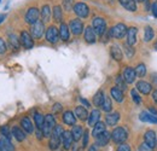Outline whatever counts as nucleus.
I'll return each mask as SVG.
<instances>
[{
  "label": "nucleus",
  "instance_id": "f257e3e1",
  "mask_svg": "<svg viewBox=\"0 0 157 151\" xmlns=\"http://www.w3.org/2000/svg\"><path fill=\"white\" fill-rule=\"evenodd\" d=\"M56 127V118L52 114H48L45 116V121H44V126H42V133L44 137H51L53 128Z\"/></svg>",
  "mask_w": 157,
  "mask_h": 151
},
{
  "label": "nucleus",
  "instance_id": "f03ea898",
  "mask_svg": "<svg viewBox=\"0 0 157 151\" xmlns=\"http://www.w3.org/2000/svg\"><path fill=\"white\" fill-rule=\"evenodd\" d=\"M127 25L123 24V23H117L115 24L113 28L109 29V34H110V38L114 39H123L127 34Z\"/></svg>",
  "mask_w": 157,
  "mask_h": 151
},
{
  "label": "nucleus",
  "instance_id": "7ed1b4c3",
  "mask_svg": "<svg viewBox=\"0 0 157 151\" xmlns=\"http://www.w3.org/2000/svg\"><path fill=\"white\" fill-rule=\"evenodd\" d=\"M128 138V132L124 127H116L113 133H111V139L116 143V144H121L124 143Z\"/></svg>",
  "mask_w": 157,
  "mask_h": 151
},
{
  "label": "nucleus",
  "instance_id": "20e7f679",
  "mask_svg": "<svg viewBox=\"0 0 157 151\" xmlns=\"http://www.w3.org/2000/svg\"><path fill=\"white\" fill-rule=\"evenodd\" d=\"M92 28L94 29L97 35L103 37L104 33L106 32V22H105V19L101 18V17L93 18V21H92Z\"/></svg>",
  "mask_w": 157,
  "mask_h": 151
},
{
  "label": "nucleus",
  "instance_id": "39448f33",
  "mask_svg": "<svg viewBox=\"0 0 157 151\" xmlns=\"http://www.w3.org/2000/svg\"><path fill=\"white\" fill-rule=\"evenodd\" d=\"M45 33V23L42 21H38L34 24H32L30 28V35L33 37V39H40L42 38Z\"/></svg>",
  "mask_w": 157,
  "mask_h": 151
},
{
  "label": "nucleus",
  "instance_id": "423d86ee",
  "mask_svg": "<svg viewBox=\"0 0 157 151\" xmlns=\"http://www.w3.org/2000/svg\"><path fill=\"white\" fill-rule=\"evenodd\" d=\"M74 12L78 15L80 18H87L90 15V7L85 2H76L73 7Z\"/></svg>",
  "mask_w": 157,
  "mask_h": 151
},
{
  "label": "nucleus",
  "instance_id": "0eeeda50",
  "mask_svg": "<svg viewBox=\"0 0 157 151\" xmlns=\"http://www.w3.org/2000/svg\"><path fill=\"white\" fill-rule=\"evenodd\" d=\"M46 40L50 44H57L59 40V30L55 25H50L46 30Z\"/></svg>",
  "mask_w": 157,
  "mask_h": 151
},
{
  "label": "nucleus",
  "instance_id": "6e6552de",
  "mask_svg": "<svg viewBox=\"0 0 157 151\" xmlns=\"http://www.w3.org/2000/svg\"><path fill=\"white\" fill-rule=\"evenodd\" d=\"M69 29L74 35H80L83 32V23L80 18H73L69 23Z\"/></svg>",
  "mask_w": 157,
  "mask_h": 151
},
{
  "label": "nucleus",
  "instance_id": "1a4fd4ad",
  "mask_svg": "<svg viewBox=\"0 0 157 151\" xmlns=\"http://www.w3.org/2000/svg\"><path fill=\"white\" fill-rule=\"evenodd\" d=\"M21 45L27 48V50H30L34 47V40H33V37L28 33V32H22L21 33Z\"/></svg>",
  "mask_w": 157,
  "mask_h": 151
},
{
  "label": "nucleus",
  "instance_id": "9d476101",
  "mask_svg": "<svg viewBox=\"0 0 157 151\" xmlns=\"http://www.w3.org/2000/svg\"><path fill=\"white\" fill-rule=\"evenodd\" d=\"M40 17V11L36 9V7H30L27 14H25V22L28 24H34L35 22L39 21Z\"/></svg>",
  "mask_w": 157,
  "mask_h": 151
},
{
  "label": "nucleus",
  "instance_id": "9b49d317",
  "mask_svg": "<svg viewBox=\"0 0 157 151\" xmlns=\"http://www.w3.org/2000/svg\"><path fill=\"white\" fill-rule=\"evenodd\" d=\"M73 143H74V139H73V134L70 131H64L63 135H62V145H63V149L64 150H70L73 148Z\"/></svg>",
  "mask_w": 157,
  "mask_h": 151
},
{
  "label": "nucleus",
  "instance_id": "f8f14e48",
  "mask_svg": "<svg viewBox=\"0 0 157 151\" xmlns=\"http://www.w3.org/2000/svg\"><path fill=\"white\" fill-rule=\"evenodd\" d=\"M144 140H145V143L150 146V148H155L157 145V135H156V132L155 131H152V130H149V131H146L145 132V135H144Z\"/></svg>",
  "mask_w": 157,
  "mask_h": 151
},
{
  "label": "nucleus",
  "instance_id": "ddd939ff",
  "mask_svg": "<svg viewBox=\"0 0 157 151\" xmlns=\"http://www.w3.org/2000/svg\"><path fill=\"white\" fill-rule=\"evenodd\" d=\"M136 90L139 91L141 95H146L151 92L152 86H151V83H149V82H146V81H144V80H140V81H138L137 85H136Z\"/></svg>",
  "mask_w": 157,
  "mask_h": 151
},
{
  "label": "nucleus",
  "instance_id": "4468645a",
  "mask_svg": "<svg viewBox=\"0 0 157 151\" xmlns=\"http://www.w3.org/2000/svg\"><path fill=\"white\" fill-rule=\"evenodd\" d=\"M83 38H85L87 44H94V42L97 41V34H96L94 29H93L91 25L86 27L85 33H83Z\"/></svg>",
  "mask_w": 157,
  "mask_h": 151
},
{
  "label": "nucleus",
  "instance_id": "2eb2a0df",
  "mask_svg": "<svg viewBox=\"0 0 157 151\" xmlns=\"http://www.w3.org/2000/svg\"><path fill=\"white\" fill-rule=\"evenodd\" d=\"M123 79L127 83H133L137 79V74H136V69H133L132 67H127L123 72Z\"/></svg>",
  "mask_w": 157,
  "mask_h": 151
},
{
  "label": "nucleus",
  "instance_id": "dca6fc26",
  "mask_svg": "<svg viewBox=\"0 0 157 151\" xmlns=\"http://www.w3.org/2000/svg\"><path fill=\"white\" fill-rule=\"evenodd\" d=\"M126 37H127V44L131 45V46H133V45L137 42V37H138L137 27H131V28H128Z\"/></svg>",
  "mask_w": 157,
  "mask_h": 151
},
{
  "label": "nucleus",
  "instance_id": "f3484780",
  "mask_svg": "<svg viewBox=\"0 0 157 151\" xmlns=\"http://www.w3.org/2000/svg\"><path fill=\"white\" fill-rule=\"evenodd\" d=\"M110 138H111V134L106 132V131H104L103 133H100L99 135L96 137V145L97 146H105L109 143Z\"/></svg>",
  "mask_w": 157,
  "mask_h": 151
},
{
  "label": "nucleus",
  "instance_id": "a211bd4d",
  "mask_svg": "<svg viewBox=\"0 0 157 151\" xmlns=\"http://www.w3.org/2000/svg\"><path fill=\"white\" fill-rule=\"evenodd\" d=\"M0 151H15V146L5 135H0Z\"/></svg>",
  "mask_w": 157,
  "mask_h": 151
},
{
  "label": "nucleus",
  "instance_id": "6ab92c4d",
  "mask_svg": "<svg viewBox=\"0 0 157 151\" xmlns=\"http://www.w3.org/2000/svg\"><path fill=\"white\" fill-rule=\"evenodd\" d=\"M118 1H120L121 6H122L124 10L129 11V12H136L138 10L137 2H136L134 0H118Z\"/></svg>",
  "mask_w": 157,
  "mask_h": 151
},
{
  "label": "nucleus",
  "instance_id": "aec40b11",
  "mask_svg": "<svg viewBox=\"0 0 157 151\" xmlns=\"http://www.w3.org/2000/svg\"><path fill=\"white\" fill-rule=\"evenodd\" d=\"M59 39H62V41H68L70 38V29L69 25H67L65 23H60L59 27Z\"/></svg>",
  "mask_w": 157,
  "mask_h": 151
},
{
  "label": "nucleus",
  "instance_id": "412c9836",
  "mask_svg": "<svg viewBox=\"0 0 157 151\" xmlns=\"http://www.w3.org/2000/svg\"><path fill=\"white\" fill-rule=\"evenodd\" d=\"M51 15H52V11H51V7H50V5H44L42 7H41V11H40V16H41V19H42V22L44 23H47V22H50V19H51Z\"/></svg>",
  "mask_w": 157,
  "mask_h": 151
},
{
  "label": "nucleus",
  "instance_id": "4be33fe9",
  "mask_svg": "<svg viewBox=\"0 0 157 151\" xmlns=\"http://www.w3.org/2000/svg\"><path fill=\"white\" fill-rule=\"evenodd\" d=\"M63 122L65 123V125H68V126H75V123H76V116L74 115L73 111H65V113L63 114Z\"/></svg>",
  "mask_w": 157,
  "mask_h": 151
},
{
  "label": "nucleus",
  "instance_id": "5701e85b",
  "mask_svg": "<svg viewBox=\"0 0 157 151\" xmlns=\"http://www.w3.org/2000/svg\"><path fill=\"white\" fill-rule=\"evenodd\" d=\"M120 120V114L118 113H109L105 116V123L108 126H115Z\"/></svg>",
  "mask_w": 157,
  "mask_h": 151
},
{
  "label": "nucleus",
  "instance_id": "b1692460",
  "mask_svg": "<svg viewBox=\"0 0 157 151\" xmlns=\"http://www.w3.org/2000/svg\"><path fill=\"white\" fill-rule=\"evenodd\" d=\"M110 55L111 57L115 59V60H122V57H123V53H122V50L120 48V46L118 45H113L111 47H110Z\"/></svg>",
  "mask_w": 157,
  "mask_h": 151
},
{
  "label": "nucleus",
  "instance_id": "393cba45",
  "mask_svg": "<svg viewBox=\"0 0 157 151\" xmlns=\"http://www.w3.org/2000/svg\"><path fill=\"white\" fill-rule=\"evenodd\" d=\"M110 95H111V97H113L117 103H122L123 99H124V95H123L122 90H120L117 86H116V87H113V88L110 90Z\"/></svg>",
  "mask_w": 157,
  "mask_h": 151
},
{
  "label": "nucleus",
  "instance_id": "a878e982",
  "mask_svg": "<svg viewBox=\"0 0 157 151\" xmlns=\"http://www.w3.org/2000/svg\"><path fill=\"white\" fill-rule=\"evenodd\" d=\"M139 118L140 121L143 122H149V123H157V116L152 115V114H149L146 111H143L139 115Z\"/></svg>",
  "mask_w": 157,
  "mask_h": 151
},
{
  "label": "nucleus",
  "instance_id": "bb28decb",
  "mask_svg": "<svg viewBox=\"0 0 157 151\" xmlns=\"http://www.w3.org/2000/svg\"><path fill=\"white\" fill-rule=\"evenodd\" d=\"M88 125L90 126H94L97 122H99V120H100V111H99L98 109H94L93 111H91V114L88 115Z\"/></svg>",
  "mask_w": 157,
  "mask_h": 151
},
{
  "label": "nucleus",
  "instance_id": "cd10ccee",
  "mask_svg": "<svg viewBox=\"0 0 157 151\" xmlns=\"http://www.w3.org/2000/svg\"><path fill=\"white\" fill-rule=\"evenodd\" d=\"M75 116L81 121H86L88 118V113L85 106L80 105V106H76V109H75Z\"/></svg>",
  "mask_w": 157,
  "mask_h": 151
},
{
  "label": "nucleus",
  "instance_id": "c85d7f7f",
  "mask_svg": "<svg viewBox=\"0 0 157 151\" xmlns=\"http://www.w3.org/2000/svg\"><path fill=\"white\" fill-rule=\"evenodd\" d=\"M21 126H22L23 131H25L27 133H33V132H34L33 123H32V121H30L28 117H23V118L21 120Z\"/></svg>",
  "mask_w": 157,
  "mask_h": 151
},
{
  "label": "nucleus",
  "instance_id": "c756f323",
  "mask_svg": "<svg viewBox=\"0 0 157 151\" xmlns=\"http://www.w3.org/2000/svg\"><path fill=\"white\" fill-rule=\"evenodd\" d=\"M154 38H155V30L152 29V27L146 25L145 29H144V41L150 42V41H152Z\"/></svg>",
  "mask_w": 157,
  "mask_h": 151
},
{
  "label": "nucleus",
  "instance_id": "7c9ffc66",
  "mask_svg": "<svg viewBox=\"0 0 157 151\" xmlns=\"http://www.w3.org/2000/svg\"><path fill=\"white\" fill-rule=\"evenodd\" d=\"M60 140H62V138H59V137L55 135V134H51V137H50V143H48L50 149L53 151L57 150L59 148V145H60Z\"/></svg>",
  "mask_w": 157,
  "mask_h": 151
},
{
  "label": "nucleus",
  "instance_id": "2f4dec72",
  "mask_svg": "<svg viewBox=\"0 0 157 151\" xmlns=\"http://www.w3.org/2000/svg\"><path fill=\"white\" fill-rule=\"evenodd\" d=\"M104 131H106V126L104 122H97L94 126H93V131H92V135L96 138L97 135H99L100 133H103Z\"/></svg>",
  "mask_w": 157,
  "mask_h": 151
},
{
  "label": "nucleus",
  "instance_id": "473e14b6",
  "mask_svg": "<svg viewBox=\"0 0 157 151\" xmlns=\"http://www.w3.org/2000/svg\"><path fill=\"white\" fill-rule=\"evenodd\" d=\"M71 134H73L74 141H78V140L81 139V137L83 135V130H82V127L75 125V126L73 127V130H71Z\"/></svg>",
  "mask_w": 157,
  "mask_h": 151
},
{
  "label": "nucleus",
  "instance_id": "72a5a7b5",
  "mask_svg": "<svg viewBox=\"0 0 157 151\" xmlns=\"http://www.w3.org/2000/svg\"><path fill=\"white\" fill-rule=\"evenodd\" d=\"M52 15H53V19L56 22H60L62 23V19H63V11H62V6L56 5L52 10Z\"/></svg>",
  "mask_w": 157,
  "mask_h": 151
},
{
  "label": "nucleus",
  "instance_id": "f704fd0d",
  "mask_svg": "<svg viewBox=\"0 0 157 151\" xmlns=\"http://www.w3.org/2000/svg\"><path fill=\"white\" fill-rule=\"evenodd\" d=\"M12 135L18 140V141H23L25 139V133L23 131V128H20V127H13L12 130Z\"/></svg>",
  "mask_w": 157,
  "mask_h": 151
},
{
  "label": "nucleus",
  "instance_id": "c9c22d12",
  "mask_svg": "<svg viewBox=\"0 0 157 151\" xmlns=\"http://www.w3.org/2000/svg\"><path fill=\"white\" fill-rule=\"evenodd\" d=\"M104 98H105V95H104V92L100 90L98 91L94 97H93V104L96 105V106H101V104H103V102H104Z\"/></svg>",
  "mask_w": 157,
  "mask_h": 151
},
{
  "label": "nucleus",
  "instance_id": "e433bc0d",
  "mask_svg": "<svg viewBox=\"0 0 157 151\" xmlns=\"http://www.w3.org/2000/svg\"><path fill=\"white\" fill-rule=\"evenodd\" d=\"M9 42H10V45H11L12 48H15V50H20L21 40L17 38L15 34H10V35H9Z\"/></svg>",
  "mask_w": 157,
  "mask_h": 151
},
{
  "label": "nucleus",
  "instance_id": "4c0bfd02",
  "mask_svg": "<svg viewBox=\"0 0 157 151\" xmlns=\"http://www.w3.org/2000/svg\"><path fill=\"white\" fill-rule=\"evenodd\" d=\"M101 109L105 111V113H110L113 110V103H111V99L110 97H105L104 98V102L101 104Z\"/></svg>",
  "mask_w": 157,
  "mask_h": 151
},
{
  "label": "nucleus",
  "instance_id": "58836bf2",
  "mask_svg": "<svg viewBox=\"0 0 157 151\" xmlns=\"http://www.w3.org/2000/svg\"><path fill=\"white\" fill-rule=\"evenodd\" d=\"M34 121H35V125L38 127V130L42 131V126H44V121H45V116L41 115V114L36 113L34 115Z\"/></svg>",
  "mask_w": 157,
  "mask_h": 151
},
{
  "label": "nucleus",
  "instance_id": "ea45409f",
  "mask_svg": "<svg viewBox=\"0 0 157 151\" xmlns=\"http://www.w3.org/2000/svg\"><path fill=\"white\" fill-rule=\"evenodd\" d=\"M123 52L126 53V56H127V58H132V57L134 56V53H136V51H134L133 46L128 45L127 42H126V44L123 45Z\"/></svg>",
  "mask_w": 157,
  "mask_h": 151
},
{
  "label": "nucleus",
  "instance_id": "a19ab883",
  "mask_svg": "<svg viewBox=\"0 0 157 151\" xmlns=\"http://www.w3.org/2000/svg\"><path fill=\"white\" fill-rule=\"evenodd\" d=\"M136 74L139 77H144V76L146 75V65L143 64V63L138 64L137 68H136Z\"/></svg>",
  "mask_w": 157,
  "mask_h": 151
},
{
  "label": "nucleus",
  "instance_id": "79ce46f5",
  "mask_svg": "<svg viewBox=\"0 0 157 151\" xmlns=\"http://www.w3.org/2000/svg\"><path fill=\"white\" fill-rule=\"evenodd\" d=\"M116 85H117V87L120 90H126L127 88V82L124 81V79L122 77V76H117L116 77Z\"/></svg>",
  "mask_w": 157,
  "mask_h": 151
},
{
  "label": "nucleus",
  "instance_id": "37998d69",
  "mask_svg": "<svg viewBox=\"0 0 157 151\" xmlns=\"http://www.w3.org/2000/svg\"><path fill=\"white\" fill-rule=\"evenodd\" d=\"M131 95H132V99H133V102H134L136 104H140V103H141V97L138 93L137 90H132V91H131Z\"/></svg>",
  "mask_w": 157,
  "mask_h": 151
},
{
  "label": "nucleus",
  "instance_id": "c03bdc74",
  "mask_svg": "<svg viewBox=\"0 0 157 151\" xmlns=\"http://www.w3.org/2000/svg\"><path fill=\"white\" fill-rule=\"evenodd\" d=\"M74 0H63V7L67 10V11H70L74 6Z\"/></svg>",
  "mask_w": 157,
  "mask_h": 151
},
{
  "label": "nucleus",
  "instance_id": "a18cd8bd",
  "mask_svg": "<svg viewBox=\"0 0 157 151\" xmlns=\"http://www.w3.org/2000/svg\"><path fill=\"white\" fill-rule=\"evenodd\" d=\"M0 132H1V134L2 135H5L6 138H9V139H11V132L9 131V128H7V126H1L0 127Z\"/></svg>",
  "mask_w": 157,
  "mask_h": 151
},
{
  "label": "nucleus",
  "instance_id": "49530a36",
  "mask_svg": "<svg viewBox=\"0 0 157 151\" xmlns=\"http://www.w3.org/2000/svg\"><path fill=\"white\" fill-rule=\"evenodd\" d=\"M88 135H90V133L87 132V131H85L83 132V139H82V148H86L87 145H88Z\"/></svg>",
  "mask_w": 157,
  "mask_h": 151
},
{
  "label": "nucleus",
  "instance_id": "de8ad7c7",
  "mask_svg": "<svg viewBox=\"0 0 157 151\" xmlns=\"http://www.w3.org/2000/svg\"><path fill=\"white\" fill-rule=\"evenodd\" d=\"M6 52V44L2 39L0 38V55H4Z\"/></svg>",
  "mask_w": 157,
  "mask_h": 151
},
{
  "label": "nucleus",
  "instance_id": "09e8293b",
  "mask_svg": "<svg viewBox=\"0 0 157 151\" xmlns=\"http://www.w3.org/2000/svg\"><path fill=\"white\" fill-rule=\"evenodd\" d=\"M117 151H131V148H129L127 144H124V143H121V144L118 145Z\"/></svg>",
  "mask_w": 157,
  "mask_h": 151
},
{
  "label": "nucleus",
  "instance_id": "8fccbe9b",
  "mask_svg": "<svg viewBox=\"0 0 157 151\" xmlns=\"http://www.w3.org/2000/svg\"><path fill=\"white\" fill-rule=\"evenodd\" d=\"M139 151H152V148H150L145 141L139 146Z\"/></svg>",
  "mask_w": 157,
  "mask_h": 151
},
{
  "label": "nucleus",
  "instance_id": "3c124183",
  "mask_svg": "<svg viewBox=\"0 0 157 151\" xmlns=\"http://www.w3.org/2000/svg\"><path fill=\"white\" fill-rule=\"evenodd\" d=\"M151 10H152V15L157 17V1H155L152 5H151Z\"/></svg>",
  "mask_w": 157,
  "mask_h": 151
},
{
  "label": "nucleus",
  "instance_id": "603ef678",
  "mask_svg": "<svg viewBox=\"0 0 157 151\" xmlns=\"http://www.w3.org/2000/svg\"><path fill=\"white\" fill-rule=\"evenodd\" d=\"M59 111H62V105L57 103L53 105V113H59Z\"/></svg>",
  "mask_w": 157,
  "mask_h": 151
},
{
  "label": "nucleus",
  "instance_id": "864d4df0",
  "mask_svg": "<svg viewBox=\"0 0 157 151\" xmlns=\"http://www.w3.org/2000/svg\"><path fill=\"white\" fill-rule=\"evenodd\" d=\"M80 102H81V103L85 105V108H90V106H91V104H90V103H88L86 99H83V98H80Z\"/></svg>",
  "mask_w": 157,
  "mask_h": 151
},
{
  "label": "nucleus",
  "instance_id": "5fc2aeb1",
  "mask_svg": "<svg viewBox=\"0 0 157 151\" xmlns=\"http://www.w3.org/2000/svg\"><path fill=\"white\" fill-rule=\"evenodd\" d=\"M152 99L155 100V103L157 104V90H155V91L152 92Z\"/></svg>",
  "mask_w": 157,
  "mask_h": 151
},
{
  "label": "nucleus",
  "instance_id": "6e6d98bb",
  "mask_svg": "<svg viewBox=\"0 0 157 151\" xmlns=\"http://www.w3.org/2000/svg\"><path fill=\"white\" fill-rule=\"evenodd\" d=\"M149 110H150V113L152 114V115H155V116H157V110H156V109H154L152 106H150V108H149Z\"/></svg>",
  "mask_w": 157,
  "mask_h": 151
},
{
  "label": "nucleus",
  "instance_id": "4d7b16f0",
  "mask_svg": "<svg viewBox=\"0 0 157 151\" xmlns=\"http://www.w3.org/2000/svg\"><path fill=\"white\" fill-rule=\"evenodd\" d=\"M73 151H82V148H80L78 145H73Z\"/></svg>",
  "mask_w": 157,
  "mask_h": 151
},
{
  "label": "nucleus",
  "instance_id": "13d9d810",
  "mask_svg": "<svg viewBox=\"0 0 157 151\" xmlns=\"http://www.w3.org/2000/svg\"><path fill=\"white\" fill-rule=\"evenodd\" d=\"M151 77H152V81H154V83L157 86V74H154V75H151Z\"/></svg>",
  "mask_w": 157,
  "mask_h": 151
},
{
  "label": "nucleus",
  "instance_id": "bf43d9fd",
  "mask_svg": "<svg viewBox=\"0 0 157 151\" xmlns=\"http://www.w3.org/2000/svg\"><path fill=\"white\" fill-rule=\"evenodd\" d=\"M5 18H6V15H5V14H1V15H0V23H2V22L5 21Z\"/></svg>",
  "mask_w": 157,
  "mask_h": 151
},
{
  "label": "nucleus",
  "instance_id": "052dcab7",
  "mask_svg": "<svg viewBox=\"0 0 157 151\" xmlns=\"http://www.w3.org/2000/svg\"><path fill=\"white\" fill-rule=\"evenodd\" d=\"M136 2H145V0H134Z\"/></svg>",
  "mask_w": 157,
  "mask_h": 151
},
{
  "label": "nucleus",
  "instance_id": "680f3d73",
  "mask_svg": "<svg viewBox=\"0 0 157 151\" xmlns=\"http://www.w3.org/2000/svg\"><path fill=\"white\" fill-rule=\"evenodd\" d=\"M154 48H155V50H157V40H156V42L154 44Z\"/></svg>",
  "mask_w": 157,
  "mask_h": 151
},
{
  "label": "nucleus",
  "instance_id": "e2e57ef3",
  "mask_svg": "<svg viewBox=\"0 0 157 151\" xmlns=\"http://www.w3.org/2000/svg\"><path fill=\"white\" fill-rule=\"evenodd\" d=\"M0 1H1V0H0Z\"/></svg>",
  "mask_w": 157,
  "mask_h": 151
}]
</instances>
